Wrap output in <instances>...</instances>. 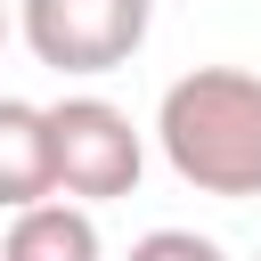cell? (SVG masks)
I'll return each instance as SVG.
<instances>
[{
	"label": "cell",
	"instance_id": "6da1fadb",
	"mask_svg": "<svg viewBox=\"0 0 261 261\" xmlns=\"http://www.w3.org/2000/svg\"><path fill=\"white\" fill-rule=\"evenodd\" d=\"M155 147L196 196H261V73L196 65L155 106Z\"/></svg>",
	"mask_w": 261,
	"mask_h": 261
},
{
	"label": "cell",
	"instance_id": "8992f818",
	"mask_svg": "<svg viewBox=\"0 0 261 261\" xmlns=\"http://www.w3.org/2000/svg\"><path fill=\"white\" fill-rule=\"evenodd\" d=\"M130 261H228V253L212 237H196V228H147L130 245Z\"/></svg>",
	"mask_w": 261,
	"mask_h": 261
},
{
	"label": "cell",
	"instance_id": "5b68a950",
	"mask_svg": "<svg viewBox=\"0 0 261 261\" xmlns=\"http://www.w3.org/2000/svg\"><path fill=\"white\" fill-rule=\"evenodd\" d=\"M0 261H98V220H90V204L49 196V204L16 212L8 237H0Z\"/></svg>",
	"mask_w": 261,
	"mask_h": 261
},
{
	"label": "cell",
	"instance_id": "7a4b0ae2",
	"mask_svg": "<svg viewBox=\"0 0 261 261\" xmlns=\"http://www.w3.org/2000/svg\"><path fill=\"white\" fill-rule=\"evenodd\" d=\"M49 147H57V196H73V204H114L147 171L139 122L98 90H73L49 106Z\"/></svg>",
	"mask_w": 261,
	"mask_h": 261
},
{
	"label": "cell",
	"instance_id": "ba28073f",
	"mask_svg": "<svg viewBox=\"0 0 261 261\" xmlns=\"http://www.w3.org/2000/svg\"><path fill=\"white\" fill-rule=\"evenodd\" d=\"M253 261H261V253H253Z\"/></svg>",
	"mask_w": 261,
	"mask_h": 261
},
{
	"label": "cell",
	"instance_id": "277c9868",
	"mask_svg": "<svg viewBox=\"0 0 261 261\" xmlns=\"http://www.w3.org/2000/svg\"><path fill=\"white\" fill-rule=\"evenodd\" d=\"M57 196V147H49V106L0 98V204L33 212Z\"/></svg>",
	"mask_w": 261,
	"mask_h": 261
},
{
	"label": "cell",
	"instance_id": "3957f363",
	"mask_svg": "<svg viewBox=\"0 0 261 261\" xmlns=\"http://www.w3.org/2000/svg\"><path fill=\"white\" fill-rule=\"evenodd\" d=\"M155 0H16V33L49 73H114L147 49Z\"/></svg>",
	"mask_w": 261,
	"mask_h": 261
},
{
	"label": "cell",
	"instance_id": "52a82bcc",
	"mask_svg": "<svg viewBox=\"0 0 261 261\" xmlns=\"http://www.w3.org/2000/svg\"><path fill=\"white\" fill-rule=\"evenodd\" d=\"M8 33H16V16H8V0H0V41H8Z\"/></svg>",
	"mask_w": 261,
	"mask_h": 261
}]
</instances>
